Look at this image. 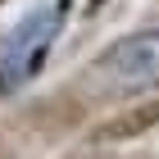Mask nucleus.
<instances>
[{
	"label": "nucleus",
	"mask_w": 159,
	"mask_h": 159,
	"mask_svg": "<svg viewBox=\"0 0 159 159\" xmlns=\"http://www.w3.org/2000/svg\"><path fill=\"white\" fill-rule=\"evenodd\" d=\"M68 86L82 91L91 109L114 105V100L159 96V27H136V32L114 37L86 59V68Z\"/></svg>",
	"instance_id": "obj_1"
},
{
	"label": "nucleus",
	"mask_w": 159,
	"mask_h": 159,
	"mask_svg": "<svg viewBox=\"0 0 159 159\" xmlns=\"http://www.w3.org/2000/svg\"><path fill=\"white\" fill-rule=\"evenodd\" d=\"M68 0H50V5H37L32 14H23L14 23L9 37H0V100L23 91L32 77L46 68L50 50L59 41L64 23H68Z\"/></svg>",
	"instance_id": "obj_2"
},
{
	"label": "nucleus",
	"mask_w": 159,
	"mask_h": 159,
	"mask_svg": "<svg viewBox=\"0 0 159 159\" xmlns=\"http://www.w3.org/2000/svg\"><path fill=\"white\" fill-rule=\"evenodd\" d=\"M9 127L32 136V141H41V146H55V141H68V136L91 127V105L82 100V91L59 86V91H46V96L18 105Z\"/></svg>",
	"instance_id": "obj_3"
},
{
	"label": "nucleus",
	"mask_w": 159,
	"mask_h": 159,
	"mask_svg": "<svg viewBox=\"0 0 159 159\" xmlns=\"http://www.w3.org/2000/svg\"><path fill=\"white\" fill-rule=\"evenodd\" d=\"M159 127V96H141V100H127L118 105L114 114L96 118L86 127V141L96 146H123V141H141Z\"/></svg>",
	"instance_id": "obj_4"
},
{
	"label": "nucleus",
	"mask_w": 159,
	"mask_h": 159,
	"mask_svg": "<svg viewBox=\"0 0 159 159\" xmlns=\"http://www.w3.org/2000/svg\"><path fill=\"white\" fill-rule=\"evenodd\" d=\"M59 159H118V155H114V146H96V141H82V146L64 150Z\"/></svg>",
	"instance_id": "obj_5"
},
{
	"label": "nucleus",
	"mask_w": 159,
	"mask_h": 159,
	"mask_svg": "<svg viewBox=\"0 0 159 159\" xmlns=\"http://www.w3.org/2000/svg\"><path fill=\"white\" fill-rule=\"evenodd\" d=\"M0 159H18V150H14L9 141H5V132H0Z\"/></svg>",
	"instance_id": "obj_6"
}]
</instances>
